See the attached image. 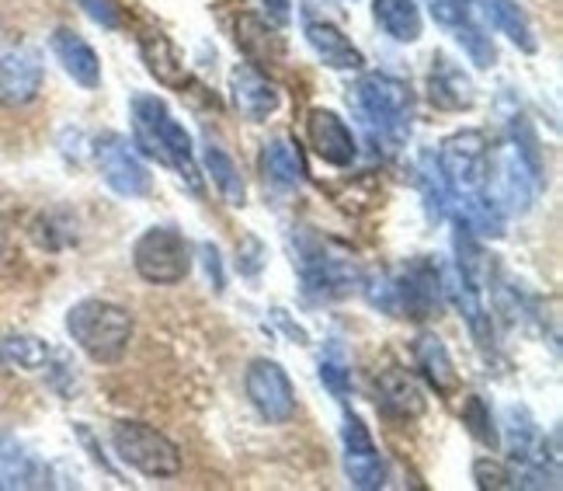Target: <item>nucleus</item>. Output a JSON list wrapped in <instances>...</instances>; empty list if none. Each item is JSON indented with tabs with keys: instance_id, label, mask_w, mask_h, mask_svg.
<instances>
[{
	"instance_id": "f257e3e1",
	"label": "nucleus",
	"mask_w": 563,
	"mask_h": 491,
	"mask_svg": "<svg viewBox=\"0 0 563 491\" xmlns=\"http://www.w3.org/2000/svg\"><path fill=\"white\" fill-rule=\"evenodd\" d=\"M547 188V161L539 137L522 112L508 116V133L487 157V192L505 217H526Z\"/></svg>"
},
{
	"instance_id": "f03ea898",
	"label": "nucleus",
	"mask_w": 563,
	"mask_h": 491,
	"mask_svg": "<svg viewBox=\"0 0 563 491\" xmlns=\"http://www.w3.org/2000/svg\"><path fill=\"white\" fill-rule=\"evenodd\" d=\"M129 112H133V146H140L146 157L175 171L191 192H202L191 133L170 116L167 105L157 95H133Z\"/></svg>"
},
{
	"instance_id": "7ed1b4c3",
	"label": "nucleus",
	"mask_w": 563,
	"mask_h": 491,
	"mask_svg": "<svg viewBox=\"0 0 563 491\" xmlns=\"http://www.w3.org/2000/svg\"><path fill=\"white\" fill-rule=\"evenodd\" d=\"M365 283V301L376 310L394 314V317H410V321H428L439 317L445 304L442 290V269L428 259H418L404 265L400 272H379L369 275Z\"/></svg>"
},
{
	"instance_id": "20e7f679",
	"label": "nucleus",
	"mask_w": 563,
	"mask_h": 491,
	"mask_svg": "<svg viewBox=\"0 0 563 491\" xmlns=\"http://www.w3.org/2000/svg\"><path fill=\"white\" fill-rule=\"evenodd\" d=\"M133 331H136L133 314L112 301L88 296V301H77L67 310L70 341L91 362H98V367H115V362H122V356L129 352V341H133Z\"/></svg>"
},
{
	"instance_id": "39448f33",
	"label": "nucleus",
	"mask_w": 563,
	"mask_h": 491,
	"mask_svg": "<svg viewBox=\"0 0 563 491\" xmlns=\"http://www.w3.org/2000/svg\"><path fill=\"white\" fill-rule=\"evenodd\" d=\"M289 248H292V265L299 269V280H302V293H307L310 301H320V304L341 301V296H349L362 283V275L349 254L338 251L328 238H320V233L307 227L292 230Z\"/></svg>"
},
{
	"instance_id": "423d86ee",
	"label": "nucleus",
	"mask_w": 563,
	"mask_h": 491,
	"mask_svg": "<svg viewBox=\"0 0 563 491\" xmlns=\"http://www.w3.org/2000/svg\"><path fill=\"white\" fill-rule=\"evenodd\" d=\"M358 112L369 126L373 140L397 146L410 133V116H415V98L410 88L394 74H362L355 84Z\"/></svg>"
},
{
	"instance_id": "0eeeda50",
	"label": "nucleus",
	"mask_w": 563,
	"mask_h": 491,
	"mask_svg": "<svg viewBox=\"0 0 563 491\" xmlns=\"http://www.w3.org/2000/svg\"><path fill=\"white\" fill-rule=\"evenodd\" d=\"M487 157H490V146L481 130H460L442 140L435 161H439L452 206L487 192Z\"/></svg>"
},
{
	"instance_id": "6e6552de",
	"label": "nucleus",
	"mask_w": 563,
	"mask_h": 491,
	"mask_svg": "<svg viewBox=\"0 0 563 491\" xmlns=\"http://www.w3.org/2000/svg\"><path fill=\"white\" fill-rule=\"evenodd\" d=\"M112 446H115V457L125 467H133V471H140L143 478H154V481L178 478L185 467L178 446L146 422H133V418L115 422Z\"/></svg>"
},
{
	"instance_id": "1a4fd4ad",
	"label": "nucleus",
	"mask_w": 563,
	"mask_h": 491,
	"mask_svg": "<svg viewBox=\"0 0 563 491\" xmlns=\"http://www.w3.org/2000/svg\"><path fill=\"white\" fill-rule=\"evenodd\" d=\"M191 244L175 227H150L133 244V269L150 286H178L191 275Z\"/></svg>"
},
{
	"instance_id": "9d476101",
	"label": "nucleus",
	"mask_w": 563,
	"mask_h": 491,
	"mask_svg": "<svg viewBox=\"0 0 563 491\" xmlns=\"http://www.w3.org/2000/svg\"><path fill=\"white\" fill-rule=\"evenodd\" d=\"M95 164H98V175L101 182L115 192L122 199H146L154 192V175L150 167L140 161V154L133 151L122 133H101L91 146Z\"/></svg>"
},
{
	"instance_id": "9b49d317",
	"label": "nucleus",
	"mask_w": 563,
	"mask_h": 491,
	"mask_svg": "<svg viewBox=\"0 0 563 491\" xmlns=\"http://www.w3.org/2000/svg\"><path fill=\"white\" fill-rule=\"evenodd\" d=\"M244 391L251 408L262 415L268 425H286L296 418V388L289 373L275 359H251L244 373Z\"/></svg>"
},
{
	"instance_id": "f8f14e48",
	"label": "nucleus",
	"mask_w": 563,
	"mask_h": 491,
	"mask_svg": "<svg viewBox=\"0 0 563 491\" xmlns=\"http://www.w3.org/2000/svg\"><path fill=\"white\" fill-rule=\"evenodd\" d=\"M341 454H344V474H349V484L358 491H379L389 481L386 460L379 454V446L355 412H344V425H341Z\"/></svg>"
},
{
	"instance_id": "ddd939ff",
	"label": "nucleus",
	"mask_w": 563,
	"mask_h": 491,
	"mask_svg": "<svg viewBox=\"0 0 563 491\" xmlns=\"http://www.w3.org/2000/svg\"><path fill=\"white\" fill-rule=\"evenodd\" d=\"M442 290H445V301L460 310L476 346L484 352H494V317L484 304V286H476L470 275H463L456 265H449L442 269Z\"/></svg>"
},
{
	"instance_id": "4468645a",
	"label": "nucleus",
	"mask_w": 563,
	"mask_h": 491,
	"mask_svg": "<svg viewBox=\"0 0 563 491\" xmlns=\"http://www.w3.org/2000/svg\"><path fill=\"white\" fill-rule=\"evenodd\" d=\"M42 56L35 50H8L0 53V105H8V109H21V105H29L38 98L42 91Z\"/></svg>"
},
{
	"instance_id": "2eb2a0df",
	"label": "nucleus",
	"mask_w": 563,
	"mask_h": 491,
	"mask_svg": "<svg viewBox=\"0 0 563 491\" xmlns=\"http://www.w3.org/2000/svg\"><path fill=\"white\" fill-rule=\"evenodd\" d=\"M307 137H310V146L317 151V157L331 167H352L358 157L355 133L349 130V122L331 109H310Z\"/></svg>"
},
{
	"instance_id": "dca6fc26",
	"label": "nucleus",
	"mask_w": 563,
	"mask_h": 491,
	"mask_svg": "<svg viewBox=\"0 0 563 491\" xmlns=\"http://www.w3.org/2000/svg\"><path fill=\"white\" fill-rule=\"evenodd\" d=\"M428 101L439 112H470L476 105V84L456 59L435 53L428 70Z\"/></svg>"
},
{
	"instance_id": "f3484780",
	"label": "nucleus",
	"mask_w": 563,
	"mask_h": 491,
	"mask_svg": "<svg viewBox=\"0 0 563 491\" xmlns=\"http://www.w3.org/2000/svg\"><path fill=\"white\" fill-rule=\"evenodd\" d=\"M230 95H233L236 112L251 122H265L268 116L278 112V105H282L275 80H268L262 70L251 67V63H236V67L230 70Z\"/></svg>"
},
{
	"instance_id": "a211bd4d",
	"label": "nucleus",
	"mask_w": 563,
	"mask_h": 491,
	"mask_svg": "<svg viewBox=\"0 0 563 491\" xmlns=\"http://www.w3.org/2000/svg\"><path fill=\"white\" fill-rule=\"evenodd\" d=\"M302 35H307L310 50L317 53V59L323 63V67L344 70V74L365 70V56H362V50L334 25V21L307 18V21H302Z\"/></svg>"
},
{
	"instance_id": "6ab92c4d",
	"label": "nucleus",
	"mask_w": 563,
	"mask_h": 491,
	"mask_svg": "<svg viewBox=\"0 0 563 491\" xmlns=\"http://www.w3.org/2000/svg\"><path fill=\"white\" fill-rule=\"evenodd\" d=\"M49 50L59 59V67L67 70V77H74V84H80L84 91L101 88V59L84 35H77L74 29H56L49 35Z\"/></svg>"
},
{
	"instance_id": "aec40b11",
	"label": "nucleus",
	"mask_w": 563,
	"mask_h": 491,
	"mask_svg": "<svg viewBox=\"0 0 563 491\" xmlns=\"http://www.w3.org/2000/svg\"><path fill=\"white\" fill-rule=\"evenodd\" d=\"M497 433H501V446L508 450V460L515 467H526V463H532L539 457H547L543 454V439L547 436H543V429H539V422L532 418V412L526 408V404H508L505 422H501V429H497Z\"/></svg>"
},
{
	"instance_id": "412c9836",
	"label": "nucleus",
	"mask_w": 563,
	"mask_h": 491,
	"mask_svg": "<svg viewBox=\"0 0 563 491\" xmlns=\"http://www.w3.org/2000/svg\"><path fill=\"white\" fill-rule=\"evenodd\" d=\"M140 56H143V67L146 74L154 77L157 84L170 91H185L188 88V67L178 53V46L170 42L164 32H143L140 35Z\"/></svg>"
},
{
	"instance_id": "4be33fe9",
	"label": "nucleus",
	"mask_w": 563,
	"mask_h": 491,
	"mask_svg": "<svg viewBox=\"0 0 563 491\" xmlns=\"http://www.w3.org/2000/svg\"><path fill=\"white\" fill-rule=\"evenodd\" d=\"M415 362H418L421 377L431 383V391H435L439 397H456L460 394V370H456V362H452L445 341L439 335L424 331V335L415 338Z\"/></svg>"
},
{
	"instance_id": "5701e85b",
	"label": "nucleus",
	"mask_w": 563,
	"mask_h": 491,
	"mask_svg": "<svg viewBox=\"0 0 563 491\" xmlns=\"http://www.w3.org/2000/svg\"><path fill=\"white\" fill-rule=\"evenodd\" d=\"M376 404L379 412L397 418V422H415L424 415V394L415 380H410L404 370H383L376 377Z\"/></svg>"
},
{
	"instance_id": "b1692460",
	"label": "nucleus",
	"mask_w": 563,
	"mask_h": 491,
	"mask_svg": "<svg viewBox=\"0 0 563 491\" xmlns=\"http://www.w3.org/2000/svg\"><path fill=\"white\" fill-rule=\"evenodd\" d=\"M262 171L265 182H272L282 192H292L307 182V161L292 137H272L262 146Z\"/></svg>"
},
{
	"instance_id": "393cba45",
	"label": "nucleus",
	"mask_w": 563,
	"mask_h": 491,
	"mask_svg": "<svg viewBox=\"0 0 563 491\" xmlns=\"http://www.w3.org/2000/svg\"><path fill=\"white\" fill-rule=\"evenodd\" d=\"M470 4H481L484 18L511 42L515 50H522V53H536L539 50L536 29H532L529 14L518 8V0H470Z\"/></svg>"
},
{
	"instance_id": "a878e982",
	"label": "nucleus",
	"mask_w": 563,
	"mask_h": 491,
	"mask_svg": "<svg viewBox=\"0 0 563 491\" xmlns=\"http://www.w3.org/2000/svg\"><path fill=\"white\" fill-rule=\"evenodd\" d=\"M202 164H206V175L212 178V185L220 188V196L230 206H247V182H244V171L236 164L220 143L206 140L202 146Z\"/></svg>"
},
{
	"instance_id": "bb28decb",
	"label": "nucleus",
	"mask_w": 563,
	"mask_h": 491,
	"mask_svg": "<svg viewBox=\"0 0 563 491\" xmlns=\"http://www.w3.org/2000/svg\"><path fill=\"white\" fill-rule=\"evenodd\" d=\"M373 14L394 42H418L424 32L418 0H373Z\"/></svg>"
},
{
	"instance_id": "cd10ccee",
	"label": "nucleus",
	"mask_w": 563,
	"mask_h": 491,
	"mask_svg": "<svg viewBox=\"0 0 563 491\" xmlns=\"http://www.w3.org/2000/svg\"><path fill=\"white\" fill-rule=\"evenodd\" d=\"M236 46L257 63H278L282 56H286V46H282L278 32L268 25V21L254 18V14L236 18Z\"/></svg>"
},
{
	"instance_id": "c85d7f7f",
	"label": "nucleus",
	"mask_w": 563,
	"mask_h": 491,
	"mask_svg": "<svg viewBox=\"0 0 563 491\" xmlns=\"http://www.w3.org/2000/svg\"><path fill=\"white\" fill-rule=\"evenodd\" d=\"M38 484H46L42 481L38 460L8 439L4 450H0V488H38Z\"/></svg>"
},
{
	"instance_id": "c756f323",
	"label": "nucleus",
	"mask_w": 563,
	"mask_h": 491,
	"mask_svg": "<svg viewBox=\"0 0 563 491\" xmlns=\"http://www.w3.org/2000/svg\"><path fill=\"white\" fill-rule=\"evenodd\" d=\"M0 356L18 370H46L53 349H49V341H42L38 335H8L0 341Z\"/></svg>"
},
{
	"instance_id": "7c9ffc66",
	"label": "nucleus",
	"mask_w": 563,
	"mask_h": 491,
	"mask_svg": "<svg viewBox=\"0 0 563 491\" xmlns=\"http://www.w3.org/2000/svg\"><path fill=\"white\" fill-rule=\"evenodd\" d=\"M463 425H466V433L476 443H481V446H487L490 454L501 450V433H497V418L490 412V404L484 401V394H470L463 401Z\"/></svg>"
},
{
	"instance_id": "2f4dec72",
	"label": "nucleus",
	"mask_w": 563,
	"mask_h": 491,
	"mask_svg": "<svg viewBox=\"0 0 563 491\" xmlns=\"http://www.w3.org/2000/svg\"><path fill=\"white\" fill-rule=\"evenodd\" d=\"M418 188H421V196H424L428 217L431 220H442L445 212H449V206H452V199H449V188L442 182L439 161H435V154H431V151L421 154V161H418Z\"/></svg>"
},
{
	"instance_id": "473e14b6",
	"label": "nucleus",
	"mask_w": 563,
	"mask_h": 491,
	"mask_svg": "<svg viewBox=\"0 0 563 491\" xmlns=\"http://www.w3.org/2000/svg\"><path fill=\"white\" fill-rule=\"evenodd\" d=\"M32 238L46 251H59V248H67V244L77 241V223L63 209L42 212V217L32 223Z\"/></svg>"
},
{
	"instance_id": "72a5a7b5",
	"label": "nucleus",
	"mask_w": 563,
	"mask_h": 491,
	"mask_svg": "<svg viewBox=\"0 0 563 491\" xmlns=\"http://www.w3.org/2000/svg\"><path fill=\"white\" fill-rule=\"evenodd\" d=\"M452 32H456V42L466 50L470 63L476 70H490L494 63H497V50H494V42L490 35L481 29V25H473L470 18H463L460 25H452Z\"/></svg>"
},
{
	"instance_id": "f704fd0d",
	"label": "nucleus",
	"mask_w": 563,
	"mask_h": 491,
	"mask_svg": "<svg viewBox=\"0 0 563 491\" xmlns=\"http://www.w3.org/2000/svg\"><path fill=\"white\" fill-rule=\"evenodd\" d=\"M473 481L481 491H501V488H515V471L497 457H481L473 460Z\"/></svg>"
},
{
	"instance_id": "c9c22d12",
	"label": "nucleus",
	"mask_w": 563,
	"mask_h": 491,
	"mask_svg": "<svg viewBox=\"0 0 563 491\" xmlns=\"http://www.w3.org/2000/svg\"><path fill=\"white\" fill-rule=\"evenodd\" d=\"M320 383L328 388L338 401H349L352 394V370H349V362H344L338 352L331 356H323L320 359Z\"/></svg>"
},
{
	"instance_id": "e433bc0d",
	"label": "nucleus",
	"mask_w": 563,
	"mask_h": 491,
	"mask_svg": "<svg viewBox=\"0 0 563 491\" xmlns=\"http://www.w3.org/2000/svg\"><path fill=\"white\" fill-rule=\"evenodd\" d=\"M268 262V248L262 238H254V233H247V238L236 244V269H241V275H247V280H254V275H262Z\"/></svg>"
},
{
	"instance_id": "4c0bfd02",
	"label": "nucleus",
	"mask_w": 563,
	"mask_h": 491,
	"mask_svg": "<svg viewBox=\"0 0 563 491\" xmlns=\"http://www.w3.org/2000/svg\"><path fill=\"white\" fill-rule=\"evenodd\" d=\"M77 4L88 11V18L98 21L101 29H112V32L122 29V11L115 0H77Z\"/></svg>"
},
{
	"instance_id": "58836bf2",
	"label": "nucleus",
	"mask_w": 563,
	"mask_h": 491,
	"mask_svg": "<svg viewBox=\"0 0 563 491\" xmlns=\"http://www.w3.org/2000/svg\"><path fill=\"white\" fill-rule=\"evenodd\" d=\"M202 269H206V280L216 293L227 290V275H223V259H220V248L216 244H202Z\"/></svg>"
},
{
	"instance_id": "ea45409f",
	"label": "nucleus",
	"mask_w": 563,
	"mask_h": 491,
	"mask_svg": "<svg viewBox=\"0 0 563 491\" xmlns=\"http://www.w3.org/2000/svg\"><path fill=\"white\" fill-rule=\"evenodd\" d=\"M262 4L268 8V14L278 21V25H286V21L292 18V0H262Z\"/></svg>"
},
{
	"instance_id": "a19ab883",
	"label": "nucleus",
	"mask_w": 563,
	"mask_h": 491,
	"mask_svg": "<svg viewBox=\"0 0 563 491\" xmlns=\"http://www.w3.org/2000/svg\"><path fill=\"white\" fill-rule=\"evenodd\" d=\"M8 244H11V220L4 217V212H0V259H4Z\"/></svg>"
}]
</instances>
